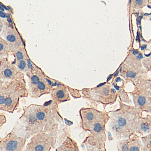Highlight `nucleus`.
Segmentation results:
<instances>
[{"mask_svg":"<svg viewBox=\"0 0 151 151\" xmlns=\"http://www.w3.org/2000/svg\"><path fill=\"white\" fill-rule=\"evenodd\" d=\"M17 79H25V73L20 72L9 57H0V79L11 81Z\"/></svg>","mask_w":151,"mask_h":151,"instance_id":"obj_6","label":"nucleus"},{"mask_svg":"<svg viewBox=\"0 0 151 151\" xmlns=\"http://www.w3.org/2000/svg\"><path fill=\"white\" fill-rule=\"evenodd\" d=\"M10 55L9 45L4 38L0 36V57H9Z\"/></svg>","mask_w":151,"mask_h":151,"instance_id":"obj_14","label":"nucleus"},{"mask_svg":"<svg viewBox=\"0 0 151 151\" xmlns=\"http://www.w3.org/2000/svg\"><path fill=\"white\" fill-rule=\"evenodd\" d=\"M127 75L128 77H135V73H134L132 72H129L127 73Z\"/></svg>","mask_w":151,"mask_h":151,"instance_id":"obj_22","label":"nucleus"},{"mask_svg":"<svg viewBox=\"0 0 151 151\" xmlns=\"http://www.w3.org/2000/svg\"><path fill=\"white\" fill-rule=\"evenodd\" d=\"M141 129H144V131H146V130H148V129H149V127L146 125V124L143 123L142 125H141Z\"/></svg>","mask_w":151,"mask_h":151,"instance_id":"obj_21","label":"nucleus"},{"mask_svg":"<svg viewBox=\"0 0 151 151\" xmlns=\"http://www.w3.org/2000/svg\"><path fill=\"white\" fill-rule=\"evenodd\" d=\"M56 150H78V148L76 143L68 137L59 148L56 149Z\"/></svg>","mask_w":151,"mask_h":151,"instance_id":"obj_13","label":"nucleus"},{"mask_svg":"<svg viewBox=\"0 0 151 151\" xmlns=\"http://www.w3.org/2000/svg\"><path fill=\"white\" fill-rule=\"evenodd\" d=\"M145 103H146V99H145L144 97L143 96H140L138 98V104L140 106H143L144 105Z\"/></svg>","mask_w":151,"mask_h":151,"instance_id":"obj_20","label":"nucleus"},{"mask_svg":"<svg viewBox=\"0 0 151 151\" xmlns=\"http://www.w3.org/2000/svg\"><path fill=\"white\" fill-rule=\"evenodd\" d=\"M136 1L139 5H141L142 4V0H136Z\"/></svg>","mask_w":151,"mask_h":151,"instance_id":"obj_23","label":"nucleus"},{"mask_svg":"<svg viewBox=\"0 0 151 151\" xmlns=\"http://www.w3.org/2000/svg\"><path fill=\"white\" fill-rule=\"evenodd\" d=\"M7 123V118H6V115L3 113H0V129L4 124Z\"/></svg>","mask_w":151,"mask_h":151,"instance_id":"obj_18","label":"nucleus"},{"mask_svg":"<svg viewBox=\"0 0 151 151\" xmlns=\"http://www.w3.org/2000/svg\"><path fill=\"white\" fill-rule=\"evenodd\" d=\"M137 53H138V52H134V55H136Z\"/></svg>","mask_w":151,"mask_h":151,"instance_id":"obj_26","label":"nucleus"},{"mask_svg":"<svg viewBox=\"0 0 151 151\" xmlns=\"http://www.w3.org/2000/svg\"><path fill=\"white\" fill-rule=\"evenodd\" d=\"M46 77V75L44 74V73L41 70V69H39L38 70L31 75L29 78V89H32V88H34V86H36L38 84V83L41 82L42 79H44Z\"/></svg>","mask_w":151,"mask_h":151,"instance_id":"obj_11","label":"nucleus"},{"mask_svg":"<svg viewBox=\"0 0 151 151\" xmlns=\"http://www.w3.org/2000/svg\"><path fill=\"white\" fill-rule=\"evenodd\" d=\"M29 91L25 79L7 81L6 99L1 111L13 113L18 107L20 98H28Z\"/></svg>","mask_w":151,"mask_h":151,"instance_id":"obj_2","label":"nucleus"},{"mask_svg":"<svg viewBox=\"0 0 151 151\" xmlns=\"http://www.w3.org/2000/svg\"><path fill=\"white\" fill-rule=\"evenodd\" d=\"M150 145H151V141H150Z\"/></svg>","mask_w":151,"mask_h":151,"instance_id":"obj_27","label":"nucleus"},{"mask_svg":"<svg viewBox=\"0 0 151 151\" xmlns=\"http://www.w3.org/2000/svg\"><path fill=\"white\" fill-rule=\"evenodd\" d=\"M50 94L53 98V102L57 105L62 102L70 100L68 88L65 85L62 84L56 88H52Z\"/></svg>","mask_w":151,"mask_h":151,"instance_id":"obj_10","label":"nucleus"},{"mask_svg":"<svg viewBox=\"0 0 151 151\" xmlns=\"http://www.w3.org/2000/svg\"><path fill=\"white\" fill-rule=\"evenodd\" d=\"M53 88V84L47 77L42 79L38 84L29 91V95L33 98H38L46 94H49Z\"/></svg>","mask_w":151,"mask_h":151,"instance_id":"obj_9","label":"nucleus"},{"mask_svg":"<svg viewBox=\"0 0 151 151\" xmlns=\"http://www.w3.org/2000/svg\"><path fill=\"white\" fill-rule=\"evenodd\" d=\"M142 58V55H139V59H141Z\"/></svg>","mask_w":151,"mask_h":151,"instance_id":"obj_24","label":"nucleus"},{"mask_svg":"<svg viewBox=\"0 0 151 151\" xmlns=\"http://www.w3.org/2000/svg\"><path fill=\"white\" fill-rule=\"evenodd\" d=\"M146 47V45H145V46H144V47H141V50H144Z\"/></svg>","mask_w":151,"mask_h":151,"instance_id":"obj_25","label":"nucleus"},{"mask_svg":"<svg viewBox=\"0 0 151 151\" xmlns=\"http://www.w3.org/2000/svg\"><path fill=\"white\" fill-rule=\"evenodd\" d=\"M102 111H98L92 107L82 108L80 110L81 119V127L83 130L90 131L94 123L100 116Z\"/></svg>","mask_w":151,"mask_h":151,"instance_id":"obj_8","label":"nucleus"},{"mask_svg":"<svg viewBox=\"0 0 151 151\" xmlns=\"http://www.w3.org/2000/svg\"><path fill=\"white\" fill-rule=\"evenodd\" d=\"M57 106L50 101L44 105L31 104L23 109L20 121L29 139L41 131L49 132L57 130Z\"/></svg>","mask_w":151,"mask_h":151,"instance_id":"obj_1","label":"nucleus"},{"mask_svg":"<svg viewBox=\"0 0 151 151\" xmlns=\"http://www.w3.org/2000/svg\"><path fill=\"white\" fill-rule=\"evenodd\" d=\"M11 54L15 58L14 62H13V63H15V62L21 61V60L23 59H26L30 58L28 55V53H27L25 45H21L18 48H16V49L13 50V51L11 52Z\"/></svg>","mask_w":151,"mask_h":151,"instance_id":"obj_12","label":"nucleus"},{"mask_svg":"<svg viewBox=\"0 0 151 151\" xmlns=\"http://www.w3.org/2000/svg\"><path fill=\"white\" fill-rule=\"evenodd\" d=\"M68 88L69 89V91H70L71 95H72L73 97H75V98H80L81 95L79 93L78 91H76L75 89H71L70 88Z\"/></svg>","mask_w":151,"mask_h":151,"instance_id":"obj_19","label":"nucleus"},{"mask_svg":"<svg viewBox=\"0 0 151 151\" xmlns=\"http://www.w3.org/2000/svg\"><path fill=\"white\" fill-rule=\"evenodd\" d=\"M104 84L93 88H85L82 91L83 96L90 101L104 104L111 103L113 100L114 89L110 88L109 86Z\"/></svg>","mask_w":151,"mask_h":151,"instance_id":"obj_4","label":"nucleus"},{"mask_svg":"<svg viewBox=\"0 0 151 151\" xmlns=\"http://www.w3.org/2000/svg\"><path fill=\"white\" fill-rule=\"evenodd\" d=\"M39 69L41 68H39L38 66H36V65L31 61L30 58H29L28 60V68H27V70L25 74H26L28 77H30L31 75L34 74V73Z\"/></svg>","mask_w":151,"mask_h":151,"instance_id":"obj_16","label":"nucleus"},{"mask_svg":"<svg viewBox=\"0 0 151 151\" xmlns=\"http://www.w3.org/2000/svg\"><path fill=\"white\" fill-rule=\"evenodd\" d=\"M29 138L26 134L19 136L15 128L3 139H0V151H22L25 150Z\"/></svg>","mask_w":151,"mask_h":151,"instance_id":"obj_5","label":"nucleus"},{"mask_svg":"<svg viewBox=\"0 0 151 151\" xmlns=\"http://www.w3.org/2000/svg\"><path fill=\"white\" fill-rule=\"evenodd\" d=\"M28 59H23V60H21V61H19L18 62H15V63H13L15 65H16L17 68H18V70L20 71V72H22L23 73H25V72H26L27 68H28Z\"/></svg>","mask_w":151,"mask_h":151,"instance_id":"obj_17","label":"nucleus"},{"mask_svg":"<svg viewBox=\"0 0 151 151\" xmlns=\"http://www.w3.org/2000/svg\"><path fill=\"white\" fill-rule=\"evenodd\" d=\"M57 130L49 132L41 131L30 137L25 146L26 151H48L54 148L57 139Z\"/></svg>","mask_w":151,"mask_h":151,"instance_id":"obj_3","label":"nucleus"},{"mask_svg":"<svg viewBox=\"0 0 151 151\" xmlns=\"http://www.w3.org/2000/svg\"><path fill=\"white\" fill-rule=\"evenodd\" d=\"M6 86H7V81L0 79V111H1L2 106L5 102Z\"/></svg>","mask_w":151,"mask_h":151,"instance_id":"obj_15","label":"nucleus"},{"mask_svg":"<svg viewBox=\"0 0 151 151\" xmlns=\"http://www.w3.org/2000/svg\"><path fill=\"white\" fill-rule=\"evenodd\" d=\"M2 35L4 37V39L9 43L10 54L13 50L21 45H25V42L23 41L20 34L12 24L4 22Z\"/></svg>","mask_w":151,"mask_h":151,"instance_id":"obj_7","label":"nucleus"}]
</instances>
